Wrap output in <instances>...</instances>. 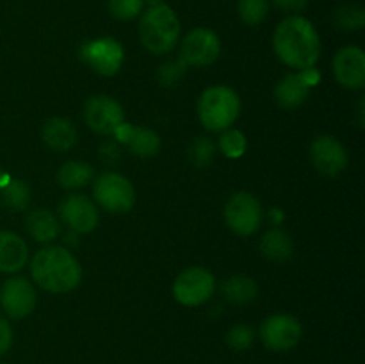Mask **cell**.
Here are the masks:
<instances>
[{"mask_svg":"<svg viewBox=\"0 0 365 364\" xmlns=\"http://www.w3.org/2000/svg\"><path fill=\"white\" fill-rule=\"evenodd\" d=\"M273 49L278 59L296 71L316 66L321 56L319 32L312 21L299 14L282 20L274 29Z\"/></svg>","mask_w":365,"mask_h":364,"instance_id":"6da1fadb","label":"cell"},{"mask_svg":"<svg viewBox=\"0 0 365 364\" xmlns=\"http://www.w3.org/2000/svg\"><path fill=\"white\" fill-rule=\"evenodd\" d=\"M31 275L41 289L63 295L73 291L81 284L82 268L70 250L50 245L32 257Z\"/></svg>","mask_w":365,"mask_h":364,"instance_id":"7a4b0ae2","label":"cell"},{"mask_svg":"<svg viewBox=\"0 0 365 364\" xmlns=\"http://www.w3.org/2000/svg\"><path fill=\"white\" fill-rule=\"evenodd\" d=\"M139 39L155 56L171 52L180 39V20L168 4L150 6L139 20Z\"/></svg>","mask_w":365,"mask_h":364,"instance_id":"3957f363","label":"cell"},{"mask_svg":"<svg viewBox=\"0 0 365 364\" xmlns=\"http://www.w3.org/2000/svg\"><path fill=\"white\" fill-rule=\"evenodd\" d=\"M241 113L239 95L228 86H212L198 100V118L210 132H223L235 123Z\"/></svg>","mask_w":365,"mask_h":364,"instance_id":"277c9868","label":"cell"},{"mask_svg":"<svg viewBox=\"0 0 365 364\" xmlns=\"http://www.w3.org/2000/svg\"><path fill=\"white\" fill-rule=\"evenodd\" d=\"M93 196L102 209L123 214L134 207L135 189L127 177L116 171H103L93 182Z\"/></svg>","mask_w":365,"mask_h":364,"instance_id":"5b68a950","label":"cell"},{"mask_svg":"<svg viewBox=\"0 0 365 364\" xmlns=\"http://www.w3.org/2000/svg\"><path fill=\"white\" fill-rule=\"evenodd\" d=\"M216 289V278L202 266L185 268L173 284V296L185 307H198L209 302Z\"/></svg>","mask_w":365,"mask_h":364,"instance_id":"8992f818","label":"cell"},{"mask_svg":"<svg viewBox=\"0 0 365 364\" xmlns=\"http://www.w3.org/2000/svg\"><path fill=\"white\" fill-rule=\"evenodd\" d=\"M225 221L237 236H252L262 225V206L252 193L239 191L230 196L225 206Z\"/></svg>","mask_w":365,"mask_h":364,"instance_id":"52a82bcc","label":"cell"},{"mask_svg":"<svg viewBox=\"0 0 365 364\" xmlns=\"http://www.w3.org/2000/svg\"><path fill=\"white\" fill-rule=\"evenodd\" d=\"M78 56L93 71L103 75V77L118 74L125 59L123 46L114 38H98L93 41H86L78 49Z\"/></svg>","mask_w":365,"mask_h":364,"instance_id":"ba28073f","label":"cell"},{"mask_svg":"<svg viewBox=\"0 0 365 364\" xmlns=\"http://www.w3.org/2000/svg\"><path fill=\"white\" fill-rule=\"evenodd\" d=\"M302 323L291 314H273L260 325L262 345L271 352H289L302 339Z\"/></svg>","mask_w":365,"mask_h":364,"instance_id":"9c48e42d","label":"cell"},{"mask_svg":"<svg viewBox=\"0 0 365 364\" xmlns=\"http://www.w3.org/2000/svg\"><path fill=\"white\" fill-rule=\"evenodd\" d=\"M221 54V41L210 29H192L180 45V59L185 66L203 68L212 64Z\"/></svg>","mask_w":365,"mask_h":364,"instance_id":"30bf717a","label":"cell"},{"mask_svg":"<svg viewBox=\"0 0 365 364\" xmlns=\"http://www.w3.org/2000/svg\"><path fill=\"white\" fill-rule=\"evenodd\" d=\"M84 120L91 131L102 136H113L125 121L123 107L107 95H96L86 102Z\"/></svg>","mask_w":365,"mask_h":364,"instance_id":"8fae6325","label":"cell"},{"mask_svg":"<svg viewBox=\"0 0 365 364\" xmlns=\"http://www.w3.org/2000/svg\"><path fill=\"white\" fill-rule=\"evenodd\" d=\"M319 82V71L316 68L292 71L285 75L274 88V100L284 109L299 107L310 96L314 86Z\"/></svg>","mask_w":365,"mask_h":364,"instance_id":"7c38bea8","label":"cell"},{"mask_svg":"<svg viewBox=\"0 0 365 364\" xmlns=\"http://www.w3.org/2000/svg\"><path fill=\"white\" fill-rule=\"evenodd\" d=\"M312 166L324 177H337L348 166V153L344 145L334 136H317L310 145Z\"/></svg>","mask_w":365,"mask_h":364,"instance_id":"4fadbf2b","label":"cell"},{"mask_svg":"<svg viewBox=\"0 0 365 364\" xmlns=\"http://www.w3.org/2000/svg\"><path fill=\"white\" fill-rule=\"evenodd\" d=\"M38 296L36 289L27 278L13 277L0 288V305L13 320H21L34 310Z\"/></svg>","mask_w":365,"mask_h":364,"instance_id":"5bb4252c","label":"cell"},{"mask_svg":"<svg viewBox=\"0 0 365 364\" xmlns=\"http://www.w3.org/2000/svg\"><path fill=\"white\" fill-rule=\"evenodd\" d=\"M61 221L77 234H88L98 225V209L95 202L84 195H68L59 203Z\"/></svg>","mask_w":365,"mask_h":364,"instance_id":"9a60e30c","label":"cell"},{"mask_svg":"<svg viewBox=\"0 0 365 364\" xmlns=\"http://www.w3.org/2000/svg\"><path fill=\"white\" fill-rule=\"evenodd\" d=\"M334 77L342 88L362 89L365 86V54L360 46H342L331 63Z\"/></svg>","mask_w":365,"mask_h":364,"instance_id":"2e32d148","label":"cell"},{"mask_svg":"<svg viewBox=\"0 0 365 364\" xmlns=\"http://www.w3.org/2000/svg\"><path fill=\"white\" fill-rule=\"evenodd\" d=\"M114 138L120 143H123L134 156L143 157H153L159 153L160 150V138L155 131L148 127H135L130 123H121L120 127L114 131Z\"/></svg>","mask_w":365,"mask_h":364,"instance_id":"e0dca14e","label":"cell"},{"mask_svg":"<svg viewBox=\"0 0 365 364\" xmlns=\"http://www.w3.org/2000/svg\"><path fill=\"white\" fill-rule=\"evenodd\" d=\"M29 261L24 239L9 231H0V273H18Z\"/></svg>","mask_w":365,"mask_h":364,"instance_id":"ac0fdd59","label":"cell"},{"mask_svg":"<svg viewBox=\"0 0 365 364\" xmlns=\"http://www.w3.org/2000/svg\"><path fill=\"white\" fill-rule=\"evenodd\" d=\"M43 141L48 148L66 152L77 143V128L66 118H50L43 127Z\"/></svg>","mask_w":365,"mask_h":364,"instance_id":"d6986e66","label":"cell"},{"mask_svg":"<svg viewBox=\"0 0 365 364\" xmlns=\"http://www.w3.org/2000/svg\"><path fill=\"white\" fill-rule=\"evenodd\" d=\"M292 252H294V243H292L289 232H285L284 228H269L260 239V253L266 259L274 261V263H285V261L291 259Z\"/></svg>","mask_w":365,"mask_h":364,"instance_id":"ffe728a7","label":"cell"},{"mask_svg":"<svg viewBox=\"0 0 365 364\" xmlns=\"http://www.w3.org/2000/svg\"><path fill=\"white\" fill-rule=\"evenodd\" d=\"M27 232L38 243H50L61 234V223L48 209H36L27 214Z\"/></svg>","mask_w":365,"mask_h":364,"instance_id":"44dd1931","label":"cell"},{"mask_svg":"<svg viewBox=\"0 0 365 364\" xmlns=\"http://www.w3.org/2000/svg\"><path fill=\"white\" fill-rule=\"evenodd\" d=\"M95 170L84 161H66L57 171V182L64 189H81L93 182Z\"/></svg>","mask_w":365,"mask_h":364,"instance_id":"7402d4cb","label":"cell"},{"mask_svg":"<svg viewBox=\"0 0 365 364\" xmlns=\"http://www.w3.org/2000/svg\"><path fill=\"white\" fill-rule=\"evenodd\" d=\"M221 293L227 302L234 303V305H246L255 300L257 284L253 278L246 277V275H232L223 282Z\"/></svg>","mask_w":365,"mask_h":364,"instance_id":"603a6c76","label":"cell"},{"mask_svg":"<svg viewBox=\"0 0 365 364\" xmlns=\"http://www.w3.org/2000/svg\"><path fill=\"white\" fill-rule=\"evenodd\" d=\"M0 202L6 209L13 211V213H20V211L27 209L29 202H31V189L24 181H11L6 184L0 191Z\"/></svg>","mask_w":365,"mask_h":364,"instance_id":"cb8c5ba5","label":"cell"},{"mask_svg":"<svg viewBox=\"0 0 365 364\" xmlns=\"http://www.w3.org/2000/svg\"><path fill=\"white\" fill-rule=\"evenodd\" d=\"M334 24L342 31H360L365 25V9L360 4H342L334 9Z\"/></svg>","mask_w":365,"mask_h":364,"instance_id":"d4e9b609","label":"cell"},{"mask_svg":"<svg viewBox=\"0 0 365 364\" xmlns=\"http://www.w3.org/2000/svg\"><path fill=\"white\" fill-rule=\"evenodd\" d=\"M237 13L246 25L257 27L269 14V0H239Z\"/></svg>","mask_w":365,"mask_h":364,"instance_id":"484cf974","label":"cell"},{"mask_svg":"<svg viewBox=\"0 0 365 364\" xmlns=\"http://www.w3.org/2000/svg\"><path fill=\"white\" fill-rule=\"evenodd\" d=\"M189 161L195 164L196 168H205L212 163L214 156H216V145L210 138H205V136H200L195 141L189 145L187 150Z\"/></svg>","mask_w":365,"mask_h":364,"instance_id":"4316f807","label":"cell"},{"mask_svg":"<svg viewBox=\"0 0 365 364\" xmlns=\"http://www.w3.org/2000/svg\"><path fill=\"white\" fill-rule=\"evenodd\" d=\"M220 150L223 152V156H227L228 159H237L242 153L246 152V143L245 134L241 131H235V128H227V131L221 132L220 143H217Z\"/></svg>","mask_w":365,"mask_h":364,"instance_id":"83f0119b","label":"cell"},{"mask_svg":"<svg viewBox=\"0 0 365 364\" xmlns=\"http://www.w3.org/2000/svg\"><path fill=\"white\" fill-rule=\"evenodd\" d=\"M225 341H227L228 348H232L234 352H245V350H248L250 346L253 345V341H255V330H253L250 325L245 323L234 325V327L228 330Z\"/></svg>","mask_w":365,"mask_h":364,"instance_id":"f1b7e54d","label":"cell"},{"mask_svg":"<svg viewBox=\"0 0 365 364\" xmlns=\"http://www.w3.org/2000/svg\"><path fill=\"white\" fill-rule=\"evenodd\" d=\"M143 7H145L143 0H109L110 14L120 21L138 18L143 13Z\"/></svg>","mask_w":365,"mask_h":364,"instance_id":"f546056e","label":"cell"},{"mask_svg":"<svg viewBox=\"0 0 365 364\" xmlns=\"http://www.w3.org/2000/svg\"><path fill=\"white\" fill-rule=\"evenodd\" d=\"M185 71V63L178 57V61H173V63L163 64L157 74V79L163 86H173L175 82H178V79H182Z\"/></svg>","mask_w":365,"mask_h":364,"instance_id":"4dcf8cb0","label":"cell"},{"mask_svg":"<svg viewBox=\"0 0 365 364\" xmlns=\"http://www.w3.org/2000/svg\"><path fill=\"white\" fill-rule=\"evenodd\" d=\"M269 2L273 4L278 11L289 13L291 16L292 14L302 13V11L309 6V0H269Z\"/></svg>","mask_w":365,"mask_h":364,"instance_id":"1f68e13d","label":"cell"},{"mask_svg":"<svg viewBox=\"0 0 365 364\" xmlns=\"http://www.w3.org/2000/svg\"><path fill=\"white\" fill-rule=\"evenodd\" d=\"M120 146H118V143L113 141V139H109V141H106L100 146V157H102L103 163L109 164V166H113V164H116L118 161H120Z\"/></svg>","mask_w":365,"mask_h":364,"instance_id":"d6a6232c","label":"cell"},{"mask_svg":"<svg viewBox=\"0 0 365 364\" xmlns=\"http://www.w3.org/2000/svg\"><path fill=\"white\" fill-rule=\"evenodd\" d=\"M13 345V328H11L9 321L0 314V355L7 352Z\"/></svg>","mask_w":365,"mask_h":364,"instance_id":"836d02e7","label":"cell"},{"mask_svg":"<svg viewBox=\"0 0 365 364\" xmlns=\"http://www.w3.org/2000/svg\"><path fill=\"white\" fill-rule=\"evenodd\" d=\"M364 107H365V100H364V96H362V98L359 100V107H356V114H359V127H364V121H365Z\"/></svg>","mask_w":365,"mask_h":364,"instance_id":"e575fe53","label":"cell"},{"mask_svg":"<svg viewBox=\"0 0 365 364\" xmlns=\"http://www.w3.org/2000/svg\"><path fill=\"white\" fill-rule=\"evenodd\" d=\"M145 4H148V6H159V4H164V0H143Z\"/></svg>","mask_w":365,"mask_h":364,"instance_id":"d590c367","label":"cell"},{"mask_svg":"<svg viewBox=\"0 0 365 364\" xmlns=\"http://www.w3.org/2000/svg\"><path fill=\"white\" fill-rule=\"evenodd\" d=\"M0 364H6V363H0Z\"/></svg>","mask_w":365,"mask_h":364,"instance_id":"8d00e7d4","label":"cell"}]
</instances>
